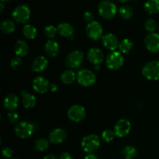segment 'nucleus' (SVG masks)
Returning a JSON list of instances; mask_svg holds the SVG:
<instances>
[{"label":"nucleus","mask_w":159,"mask_h":159,"mask_svg":"<svg viewBox=\"0 0 159 159\" xmlns=\"http://www.w3.org/2000/svg\"><path fill=\"white\" fill-rule=\"evenodd\" d=\"M144 9L149 14L159 12V0H147L144 5Z\"/></svg>","instance_id":"23"},{"label":"nucleus","mask_w":159,"mask_h":159,"mask_svg":"<svg viewBox=\"0 0 159 159\" xmlns=\"http://www.w3.org/2000/svg\"><path fill=\"white\" fill-rule=\"evenodd\" d=\"M57 34L65 37H70L74 34V28L68 23H61L57 26Z\"/></svg>","instance_id":"22"},{"label":"nucleus","mask_w":159,"mask_h":159,"mask_svg":"<svg viewBox=\"0 0 159 159\" xmlns=\"http://www.w3.org/2000/svg\"><path fill=\"white\" fill-rule=\"evenodd\" d=\"M59 159H73V158L69 153H68V152H64V153H62Z\"/></svg>","instance_id":"38"},{"label":"nucleus","mask_w":159,"mask_h":159,"mask_svg":"<svg viewBox=\"0 0 159 159\" xmlns=\"http://www.w3.org/2000/svg\"><path fill=\"white\" fill-rule=\"evenodd\" d=\"M50 89L51 92H56L57 89V85L55 83L51 84V86H50Z\"/></svg>","instance_id":"40"},{"label":"nucleus","mask_w":159,"mask_h":159,"mask_svg":"<svg viewBox=\"0 0 159 159\" xmlns=\"http://www.w3.org/2000/svg\"><path fill=\"white\" fill-rule=\"evenodd\" d=\"M98 12L103 19L110 20L116 15L117 8L113 2L110 0H102L98 6Z\"/></svg>","instance_id":"1"},{"label":"nucleus","mask_w":159,"mask_h":159,"mask_svg":"<svg viewBox=\"0 0 159 159\" xmlns=\"http://www.w3.org/2000/svg\"><path fill=\"white\" fill-rule=\"evenodd\" d=\"M158 32H159V26H158Z\"/></svg>","instance_id":"46"},{"label":"nucleus","mask_w":159,"mask_h":159,"mask_svg":"<svg viewBox=\"0 0 159 159\" xmlns=\"http://www.w3.org/2000/svg\"><path fill=\"white\" fill-rule=\"evenodd\" d=\"M131 124L127 120L121 119L116 122L114 127V133L118 138H124L130 133Z\"/></svg>","instance_id":"12"},{"label":"nucleus","mask_w":159,"mask_h":159,"mask_svg":"<svg viewBox=\"0 0 159 159\" xmlns=\"http://www.w3.org/2000/svg\"><path fill=\"white\" fill-rule=\"evenodd\" d=\"M9 159H16V158H9Z\"/></svg>","instance_id":"45"},{"label":"nucleus","mask_w":159,"mask_h":159,"mask_svg":"<svg viewBox=\"0 0 159 159\" xmlns=\"http://www.w3.org/2000/svg\"><path fill=\"white\" fill-rule=\"evenodd\" d=\"M8 119H9V121L12 124H18L19 120V115L18 113H16V112L11 111L10 113L8 114Z\"/></svg>","instance_id":"35"},{"label":"nucleus","mask_w":159,"mask_h":159,"mask_svg":"<svg viewBox=\"0 0 159 159\" xmlns=\"http://www.w3.org/2000/svg\"><path fill=\"white\" fill-rule=\"evenodd\" d=\"M67 138V132L62 128H55L49 134V140L52 144H58L64 142Z\"/></svg>","instance_id":"16"},{"label":"nucleus","mask_w":159,"mask_h":159,"mask_svg":"<svg viewBox=\"0 0 159 159\" xmlns=\"http://www.w3.org/2000/svg\"><path fill=\"white\" fill-rule=\"evenodd\" d=\"M124 57L120 51H112L106 57V65L110 70H117L123 66Z\"/></svg>","instance_id":"5"},{"label":"nucleus","mask_w":159,"mask_h":159,"mask_svg":"<svg viewBox=\"0 0 159 159\" xmlns=\"http://www.w3.org/2000/svg\"><path fill=\"white\" fill-rule=\"evenodd\" d=\"M43 32H44V34L46 37H48L50 39H53L55 37L56 34L57 33V27L54 26L53 25H48V26L44 27Z\"/></svg>","instance_id":"32"},{"label":"nucleus","mask_w":159,"mask_h":159,"mask_svg":"<svg viewBox=\"0 0 159 159\" xmlns=\"http://www.w3.org/2000/svg\"><path fill=\"white\" fill-rule=\"evenodd\" d=\"M121 155L125 159H134L138 155V151L133 146L127 145L121 149Z\"/></svg>","instance_id":"25"},{"label":"nucleus","mask_w":159,"mask_h":159,"mask_svg":"<svg viewBox=\"0 0 159 159\" xmlns=\"http://www.w3.org/2000/svg\"><path fill=\"white\" fill-rule=\"evenodd\" d=\"M157 28V23L154 19H148L144 23V29L150 34L155 33Z\"/></svg>","instance_id":"31"},{"label":"nucleus","mask_w":159,"mask_h":159,"mask_svg":"<svg viewBox=\"0 0 159 159\" xmlns=\"http://www.w3.org/2000/svg\"><path fill=\"white\" fill-rule=\"evenodd\" d=\"M85 159H99L98 158V157L96 156V155H94V154H89V155H87L86 156H85Z\"/></svg>","instance_id":"39"},{"label":"nucleus","mask_w":159,"mask_h":159,"mask_svg":"<svg viewBox=\"0 0 159 159\" xmlns=\"http://www.w3.org/2000/svg\"><path fill=\"white\" fill-rule=\"evenodd\" d=\"M48 59L44 56H37L31 63V70L34 72H42L48 67Z\"/></svg>","instance_id":"17"},{"label":"nucleus","mask_w":159,"mask_h":159,"mask_svg":"<svg viewBox=\"0 0 159 159\" xmlns=\"http://www.w3.org/2000/svg\"><path fill=\"white\" fill-rule=\"evenodd\" d=\"M85 32L89 38L93 40H98L102 37L103 34V29L102 26L99 22L93 20L91 23H88L85 27Z\"/></svg>","instance_id":"8"},{"label":"nucleus","mask_w":159,"mask_h":159,"mask_svg":"<svg viewBox=\"0 0 159 159\" xmlns=\"http://www.w3.org/2000/svg\"><path fill=\"white\" fill-rule=\"evenodd\" d=\"M85 115H86V113H85V108L78 104L71 106L68 110V118L73 122H81L85 119Z\"/></svg>","instance_id":"10"},{"label":"nucleus","mask_w":159,"mask_h":159,"mask_svg":"<svg viewBox=\"0 0 159 159\" xmlns=\"http://www.w3.org/2000/svg\"><path fill=\"white\" fill-rule=\"evenodd\" d=\"M14 51L17 57H24L28 54L29 46L25 40H19L14 45Z\"/></svg>","instance_id":"21"},{"label":"nucleus","mask_w":159,"mask_h":159,"mask_svg":"<svg viewBox=\"0 0 159 159\" xmlns=\"http://www.w3.org/2000/svg\"><path fill=\"white\" fill-rule=\"evenodd\" d=\"M9 1H10V0H1V2H6Z\"/></svg>","instance_id":"44"},{"label":"nucleus","mask_w":159,"mask_h":159,"mask_svg":"<svg viewBox=\"0 0 159 159\" xmlns=\"http://www.w3.org/2000/svg\"><path fill=\"white\" fill-rule=\"evenodd\" d=\"M100 145V139L96 134H89L84 137L82 141V148L85 152L93 154L99 148Z\"/></svg>","instance_id":"2"},{"label":"nucleus","mask_w":159,"mask_h":159,"mask_svg":"<svg viewBox=\"0 0 159 159\" xmlns=\"http://www.w3.org/2000/svg\"><path fill=\"white\" fill-rule=\"evenodd\" d=\"M4 8H5L4 2H1V3H0V12H1V13L3 12V10H4Z\"/></svg>","instance_id":"42"},{"label":"nucleus","mask_w":159,"mask_h":159,"mask_svg":"<svg viewBox=\"0 0 159 159\" xmlns=\"http://www.w3.org/2000/svg\"><path fill=\"white\" fill-rule=\"evenodd\" d=\"M104 58L103 52L99 48H91L87 53V59L94 65H99V64L103 61Z\"/></svg>","instance_id":"14"},{"label":"nucleus","mask_w":159,"mask_h":159,"mask_svg":"<svg viewBox=\"0 0 159 159\" xmlns=\"http://www.w3.org/2000/svg\"><path fill=\"white\" fill-rule=\"evenodd\" d=\"M84 60V54L82 51L75 50L68 54L65 58V65L68 68H77L81 65Z\"/></svg>","instance_id":"9"},{"label":"nucleus","mask_w":159,"mask_h":159,"mask_svg":"<svg viewBox=\"0 0 159 159\" xmlns=\"http://www.w3.org/2000/svg\"><path fill=\"white\" fill-rule=\"evenodd\" d=\"M103 46L110 51H115L119 48L120 42L117 37L113 34H107L102 37Z\"/></svg>","instance_id":"15"},{"label":"nucleus","mask_w":159,"mask_h":159,"mask_svg":"<svg viewBox=\"0 0 159 159\" xmlns=\"http://www.w3.org/2000/svg\"><path fill=\"white\" fill-rule=\"evenodd\" d=\"M22 65V59L20 57H15L11 59L10 61V66L12 69L16 70L21 66Z\"/></svg>","instance_id":"34"},{"label":"nucleus","mask_w":159,"mask_h":159,"mask_svg":"<svg viewBox=\"0 0 159 159\" xmlns=\"http://www.w3.org/2000/svg\"><path fill=\"white\" fill-rule=\"evenodd\" d=\"M117 1H119L120 2H121V3H125V2H128L129 0H117Z\"/></svg>","instance_id":"43"},{"label":"nucleus","mask_w":159,"mask_h":159,"mask_svg":"<svg viewBox=\"0 0 159 159\" xmlns=\"http://www.w3.org/2000/svg\"><path fill=\"white\" fill-rule=\"evenodd\" d=\"M30 9L24 4L16 6L12 11V18L19 23H26L30 17Z\"/></svg>","instance_id":"4"},{"label":"nucleus","mask_w":159,"mask_h":159,"mask_svg":"<svg viewBox=\"0 0 159 159\" xmlns=\"http://www.w3.org/2000/svg\"><path fill=\"white\" fill-rule=\"evenodd\" d=\"M76 79L79 84H80L82 86L89 87L95 84L96 81V76L91 70L82 69L78 72Z\"/></svg>","instance_id":"7"},{"label":"nucleus","mask_w":159,"mask_h":159,"mask_svg":"<svg viewBox=\"0 0 159 159\" xmlns=\"http://www.w3.org/2000/svg\"><path fill=\"white\" fill-rule=\"evenodd\" d=\"M133 48V43L129 39H124L120 43L119 51L121 54H127Z\"/></svg>","instance_id":"29"},{"label":"nucleus","mask_w":159,"mask_h":159,"mask_svg":"<svg viewBox=\"0 0 159 159\" xmlns=\"http://www.w3.org/2000/svg\"><path fill=\"white\" fill-rule=\"evenodd\" d=\"M33 89L37 93L43 94L49 90L51 84L43 76H37L33 81Z\"/></svg>","instance_id":"13"},{"label":"nucleus","mask_w":159,"mask_h":159,"mask_svg":"<svg viewBox=\"0 0 159 159\" xmlns=\"http://www.w3.org/2000/svg\"><path fill=\"white\" fill-rule=\"evenodd\" d=\"M23 34L25 37L30 40H33L37 37V30L35 26L31 24H26L23 28Z\"/></svg>","instance_id":"27"},{"label":"nucleus","mask_w":159,"mask_h":159,"mask_svg":"<svg viewBox=\"0 0 159 159\" xmlns=\"http://www.w3.org/2000/svg\"><path fill=\"white\" fill-rule=\"evenodd\" d=\"M3 104L6 110L9 111H13L18 107L19 99L15 94H9L5 97Z\"/></svg>","instance_id":"20"},{"label":"nucleus","mask_w":159,"mask_h":159,"mask_svg":"<svg viewBox=\"0 0 159 159\" xmlns=\"http://www.w3.org/2000/svg\"><path fill=\"white\" fill-rule=\"evenodd\" d=\"M119 14L124 20H130L134 15V10L130 6H121L119 9Z\"/></svg>","instance_id":"28"},{"label":"nucleus","mask_w":159,"mask_h":159,"mask_svg":"<svg viewBox=\"0 0 159 159\" xmlns=\"http://www.w3.org/2000/svg\"><path fill=\"white\" fill-rule=\"evenodd\" d=\"M76 76L72 70H66L61 75V81L65 85H71L75 82Z\"/></svg>","instance_id":"24"},{"label":"nucleus","mask_w":159,"mask_h":159,"mask_svg":"<svg viewBox=\"0 0 159 159\" xmlns=\"http://www.w3.org/2000/svg\"><path fill=\"white\" fill-rule=\"evenodd\" d=\"M2 155L4 158H12V155H13V151L9 147H4L2 149Z\"/></svg>","instance_id":"36"},{"label":"nucleus","mask_w":159,"mask_h":159,"mask_svg":"<svg viewBox=\"0 0 159 159\" xmlns=\"http://www.w3.org/2000/svg\"><path fill=\"white\" fill-rule=\"evenodd\" d=\"M44 51L48 56L51 57H56L60 51V46L55 40L50 39L44 45Z\"/></svg>","instance_id":"18"},{"label":"nucleus","mask_w":159,"mask_h":159,"mask_svg":"<svg viewBox=\"0 0 159 159\" xmlns=\"http://www.w3.org/2000/svg\"><path fill=\"white\" fill-rule=\"evenodd\" d=\"M0 29H1L2 32L4 33V34H10L15 31V23H14L12 20H4V21L2 22L1 25H0Z\"/></svg>","instance_id":"26"},{"label":"nucleus","mask_w":159,"mask_h":159,"mask_svg":"<svg viewBox=\"0 0 159 159\" xmlns=\"http://www.w3.org/2000/svg\"><path fill=\"white\" fill-rule=\"evenodd\" d=\"M49 147V141L44 138L37 139L34 142V148L37 152H44Z\"/></svg>","instance_id":"30"},{"label":"nucleus","mask_w":159,"mask_h":159,"mask_svg":"<svg viewBox=\"0 0 159 159\" xmlns=\"http://www.w3.org/2000/svg\"><path fill=\"white\" fill-rule=\"evenodd\" d=\"M14 132L18 138L26 139V138H30L34 134V126L27 121L20 122L16 125Z\"/></svg>","instance_id":"6"},{"label":"nucleus","mask_w":159,"mask_h":159,"mask_svg":"<svg viewBox=\"0 0 159 159\" xmlns=\"http://www.w3.org/2000/svg\"><path fill=\"white\" fill-rule=\"evenodd\" d=\"M115 134L114 130H105L102 133V138L105 142H110V141H113L114 139Z\"/></svg>","instance_id":"33"},{"label":"nucleus","mask_w":159,"mask_h":159,"mask_svg":"<svg viewBox=\"0 0 159 159\" xmlns=\"http://www.w3.org/2000/svg\"><path fill=\"white\" fill-rule=\"evenodd\" d=\"M142 75L148 80H159V61H152L146 64L143 67Z\"/></svg>","instance_id":"3"},{"label":"nucleus","mask_w":159,"mask_h":159,"mask_svg":"<svg viewBox=\"0 0 159 159\" xmlns=\"http://www.w3.org/2000/svg\"><path fill=\"white\" fill-rule=\"evenodd\" d=\"M144 46L146 49L152 53L159 52V34H149L144 39Z\"/></svg>","instance_id":"11"},{"label":"nucleus","mask_w":159,"mask_h":159,"mask_svg":"<svg viewBox=\"0 0 159 159\" xmlns=\"http://www.w3.org/2000/svg\"><path fill=\"white\" fill-rule=\"evenodd\" d=\"M21 96H22V102H23V107L26 109H32L37 104V99L35 96H34L31 93H28L27 91L23 90L21 91Z\"/></svg>","instance_id":"19"},{"label":"nucleus","mask_w":159,"mask_h":159,"mask_svg":"<svg viewBox=\"0 0 159 159\" xmlns=\"http://www.w3.org/2000/svg\"><path fill=\"white\" fill-rule=\"evenodd\" d=\"M43 159H57V157L54 155H48L43 158Z\"/></svg>","instance_id":"41"},{"label":"nucleus","mask_w":159,"mask_h":159,"mask_svg":"<svg viewBox=\"0 0 159 159\" xmlns=\"http://www.w3.org/2000/svg\"><path fill=\"white\" fill-rule=\"evenodd\" d=\"M83 19L88 23H91V22L93 21V14L89 11H86V12H84Z\"/></svg>","instance_id":"37"}]
</instances>
